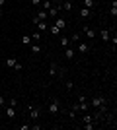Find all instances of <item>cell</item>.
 <instances>
[{"label": "cell", "mask_w": 117, "mask_h": 130, "mask_svg": "<svg viewBox=\"0 0 117 130\" xmlns=\"http://www.w3.org/2000/svg\"><path fill=\"white\" fill-rule=\"evenodd\" d=\"M0 33H2V31H0Z\"/></svg>", "instance_id": "obj_37"}, {"label": "cell", "mask_w": 117, "mask_h": 130, "mask_svg": "<svg viewBox=\"0 0 117 130\" xmlns=\"http://www.w3.org/2000/svg\"><path fill=\"white\" fill-rule=\"evenodd\" d=\"M29 51H31V53H33V54H39V53H41V47H39V45H31V47H29Z\"/></svg>", "instance_id": "obj_16"}, {"label": "cell", "mask_w": 117, "mask_h": 130, "mask_svg": "<svg viewBox=\"0 0 117 130\" xmlns=\"http://www.w3.org/2000/svg\"><path fill=\"white\" fill-rule=\"evenodd\" d=\"M0 107H4V97L0 95Z\"/></svg>", "instance_id": "obj_33"}, {"label": "cell", "mask_w": 117, "mask_h": 130, "mask_svg": "<svg viewBox=\"0 0 117 130\" xmlns=\"http://www.w3.org/2000/svg\"><path fill=\"white\" fill-rule=\"evenodd\" d=\"M74 53H76V51L70 49V47H67V51H64V54H67V58H68V60H72V58H74Z\"/></svg>", "instance_id": "obj_14"}, {"label": "cell", "mask_w": 117, "mask_h": 130, "mask_svg": "<svg viewBox=\"0 0 117 130\" xmlns=\"http://www.w3.org/2000/svg\"><path fill=\"white\" fill-rule=\"evenodd\" d=\"M59 111H61V103H59V99H53V101L49 103V113L51 115H57Z\"/></svg>", "instance_id": "obj_3"}, {"label": "cell", "mask_w": 117, "mask_h": 130, "mask_svg": "<svg viewBox=\"0 0 117 130\" xmlns=\"http://www.w3.org/2000/svg\"><path fill=\"white\" fill-rule=\"evenodd\" d=\"M59 10H61V6H51L49 10H47V16H51V18H59L57 14H59Z\"/></svg>", "instance_id": "obj_6"}, {"label": "cell", "mask_w": 117, "mask_h": 130, "mask_svg": "<svg viewBox=\"0 0 117 130\" xmlns=\"http://www.w3.org/2000/svg\"><path fill=\"white\" fill-rule=\"evenodd\" d=\"M20 130H29V124H20Z\"/></svg>", "instance_id": "obj_31"}, {"label": "cell", "mask_w": 117, "mask_h": 130, "mask_svg": "<svg viewBox=\"0 0 117 130\" xmlns=\"http://www.w3.org/2000/svg\"><path fill=\"white\" fill-rule=\"evenodd\" d=\"M22 68H23V66L20 64V62H16V66H14V70H18V72H20V70H22Z\"/></svg>", "instance_id": "obj_29"}, {"label": "cell", "mask_w": 117, "mask_h": 130, "mask_svg": "<svg viewBox=\"0 0 117 130\" xmlns=\"http://www.w3.org/2000/svg\"><path fill=\"white\" fill-rule=\"evenodd\" d=\"M82 31L86 33V35H88L90 39H94V37H96V31H94V29H92L90 25H84V27H82Z\"/></svg>", "instance_id": "obj_7"}, {"label": "cell", "mask_w": 117, "mask_h": 130, "mask_svg": "<svg viewBox=\"0 0 117 130\" xmlns=\"http://www.w3.org/2000/svg\"><path fill=\"white\" fill-rule=\"evenodd\" d=\"M31 4L33 6H41V0H31Z\"/></svg>", "instance_id": "obj_32"}, {"label": "cell", "mask_w": 117, "mask_h": 130, "mask_svg": "<svg viewBox=\"0 0 117 130\" xmlns=\"http://www.w3.org/2000/svg\"><path fill=\"white\" fill-rule=\"evenodd\" d=\"M68 2H74V0H68Z\"/></svg>", "instance_id": "obj_36"}, {"label": "cell", "mask_w": 117, "mask_h": 130, "mask_svg": "<svg viewBox=\"0 0 117 130\" xmlns=\"http://www.w3.org/2000/svg\"><path fill=\"white\" fill-rule=\"evenodd\" d=\"M8 103H10V107H16V105H18V101H16V97H12L10 101H8Z\"/></svg>", "instance_id": "obj_28"}, {"label": "cell", "mask_w": 117, "mask_h": 130, "mask_svg": "<svg viewBox=\"0 0 117 130\" xmlns=\"http://www.w3.org/2000/svg\"><path fill=\"white\" fill-rule=\"evenodd\" d=\"M22 43L23 45H29V43H31V35H23V37H22Z\"/></svg>", "instance_id": "obj_22"}, {"label": "cell", "mask_w": 117, "mask_h": 130, "mask_svg": "<svg viewBox=\"0 0 117 130\" xmlns=\"http://www.w3.org/2000/svg\"><path fill=\"white\" fill-rule=\"evenodd\" d=\"M72 87H74V84H72L70 80H68V82H67V89H72Z\"/></svg>", "instance_id": "obj_30"}, {"label": "cell", "mask_w": 117, "mask_h": 130, "mask_svg": "<svg viewBox=\"0 0 117 130\" xmlns=\"http://www.w3.org/2000/svg\"><path fill=\"white\" fill-rule=\"evenodd\" d=\"M31 109V111H29V117H31V119H39V117H41V111H39V109H35V107H29Z\"/></svg>", "instance_id": "obj_11"}, {"label": "cell", "mask_w": 117, "mask_h": 130, "mask_svg": "<svg viewBox=\"0 0 117 130\" xmlns=\"http://www.w3.org/2000/svg\"><path fill=\"white\" fill-rule=\"evenodd\" d=\"M41 6H43L41 10H45V12H47V10L51 8V0H41Z\"/></svg>", "instance_id": "obj_17"}, {"label": "cell", "mask_w": 117, "mask_h": 130, "mask_svg": "<svg viewBox=\"0 0 117 130\" xmlns=\"http://www.w3.org/2000/svg\"><path fill=\"white\" fill-rule=\"evenodd\" d=\"M106 103H107V101H106V97H101V95H96V97L92 99V101H90V105H92L94 109L101 107V105H106Z\"/></svg>", "instance_id": "obj_1"}, {"label": "cell", "mask_w": 117, "mask_h": 130, "mask_svg": "<svg viewBox=\"0 0 117 130\" xmlns=\"http://www.w3.org/2000/svg\"><path fill=\"white\" fill-rule=\"evenodd\" d=\"M57 72H59V66H57V62H51V66H49V76H51V78H55V76H57Z\"/></svg>", "instance_id": "obj_8"}, {"label": "cell", "mask_w": 117, "mask_h": 130, "mask_svg": "<svg viewBox=\"0 0 117 130\" xmlns=\"http://www.w3.org/2000/svg\"><path fill=\"white\" fill-rule=\"evenodd\" d=\"M39 39H41V33H39V31H33V35H31V41H33V43H37Z\"/></svg>", "instance_id": "obj_21"}, {"label": "cell", "mask_w": 117, "mask_h": 130, "mask_svg": "<svg viewBox=\"0 0 117 130\" xmlns=\"http://www.w3.org/2000/svg\"><path fill=\"white\" fill-rule=\"evenodd\" d=\"M6 117H8V119H16V107H8L6 109Z\"/></svg>", "instance_id": "obj_9"}, {"label": "cell", "mask_w": 117, "mask_h": 130, "mask_svg": "<svg viewBox=\"0 0 117 130\" xmlns=\"http://www.w3.org/2000/svg\"><path fill=\"white\" fill-rule=\"evenodd\" d=\"M47 18H49V16H47V12H45V10H39L37 14L33 16V25H37L39 22H45Z\"/></svg>", "instance_id": "obj_2"}, {"label": "cell", "mask_w": 117, "mask_h": 130, "mask_svg": "<svg viewBox=\"0 0 117 130\" xmlns=\"http://www.w3.org/2000/svg\"><path fill=\"white\" fill-rule=\"evenodd\" d=\"M76 51H78L80 54H86V53L90 51V45H86V43H78V45H76Z\"/></svg>", "instance_id": "obj_5"}, {"label": "cell", "mask_w": 117, "mask_h": 130, "mask_svg": "<svg viewBox=\"0 0 117 130\" xmlns=\"http://www.w3.org/2000/svg\"><path fill=\"white\" fill-rule=\"evenodd\" d=\"M55 25L59 27V29H64V27H67V20H62V18H57Z\"/></svg>", "instance_id": "obj_13"}, {"label": "cell", "mask_w": 117, "mask_h": 130, "mask_svg": "<svg viewBox=\"0 0 117 130\" xmlns=\"http://www.w3.org/2000/svg\"><path fill=\"white\" fill-rule=\"evenodd\" d=\"M100 37L103 43H109V39H111V29H101L100 31Z\"/></svg>", "instance_id": "obj_4"}, {"label": "cell", "mask_w": 117, "mask_h": 130, "mask_svg": "<svg viewBox=\"0 0 117 130\" xmlns=\"http://www.w3.org/2000/svg\"><path fill=\"white\" fill-rule=\"evenodd\" d=\"M0 22H2V8H0Z\"/></svg>", "instance_id": "obj_35"}, {"label": "cell", "mask_w": 117, "mask_h": 130, "mask_svg": "<svg viewBox=\"0 0 117 130\" xmlns=\"http://www.w3.org/2000/svg\"><path fill=\"white\" fill-rule=\"evenodd\" d=\"M84 128H86V130H94L96 124H92V122H84Z\"/></svg>", "instance_id": "obj_25"}, {"label": "cell", "mask_w": 117, "mask_h": 130, "mask_svg": "<svg viewBox=\"0 0 117 130\" xmlns=\"http://www.w3.org/2000/svg\"><path fill=\"white\" fill-rule=\"evenodd\" d=\"M111 16H117V0H113V6H111Z\"/></svg>", "instance_id": "obj_23"}, {"label": "cell", "mask_w": 117, "mask_h": 130, "mask_svg": "<svg viewBox=\"0 0 117 130\" xmlns=\"http://www.w3.org/2000/svg\"><path fill=\"white\" fill-rule=\"evenodd\" d=\"M61 45L64 47V49H67L68 45H70V39H68V37H61Z\"/></svg>", "instance_id": "obj_20"}, {"label": "cell", "mask_w": 117, "mask_h": 130, "mask_svg": "<svg viewBox=\"0 0 117 130\" xmlns=\"http://www.w3.org/2000/svg\"><path fill=\"white\" fill-rule=\"evenodd\" d=\"M0 8H4V0H0Z\"/></svg>", "instance_id": "obj_34"}, {"label": "cell", "mask_w": 117, "mask_h": 130, "mask_svg": "<svg viewBox=\"0 0 117 130\" xmlns=\"http://www.w3.org/2000/svg\"><path fill=\"white\" fill-rule=\"evenodd\" d=\"M35 27H37L39 31H45V29H47V27H49V25H47V22H39V23H37V25H35Z\"/></svg>", "instance_id": "obj_18"}, {"label": "cell", "mask_w": 117, "mask_h": 130, "mask_svg": "<svg viewBox=\"0 0 117 130\" xmlns=\"http://www.w3.org/2000/svg\"><path fill=\"white\" fill-rule=\"evenodd\" d=\"M80 16L82 18H90V10L88 8H80Z\"/></svg>", "instance_id": "obj_19"}, {"label": "cell", "mask_w": 117, "mask_h": 130, "mask_svg": "<svg viewBox=\"0 0 117 130\" xmlns=\"http://www.w3.org/2000/svg\"><path fill=\"white\" fill-rule=\"evenodd\" d=\"M82 122H94V117H90V115H88V117H84V119H82Z\"/></svg>", "instance_id": "obj_27"}, {"label": "cell", "mask_w": 117, "mask_h": 130, "mask_svg": "<svg viewBox=\"0 0 117 130\" xmlns=\"http://www.w3.org/2000/svg\"><path fill=\"white\" fill-rule=\"evenodd\" d=\"M47 29L51 31V35H61V29H59L57 25H51V27H47Z\"/></svg>", "instance_id": "obj_15"}, {"label": "cell", "mask_w": 117, "mask_h": 130, "mask_svg": "<svg viewBox=\"0 0 117 130\" xmlns=\"http://www.w3.org/2000/svg\"><path fill=\"white\" fill-rule=\"evenodd\" d=\"M78 39H80V35H78V33H74L72 37H70V43H78Z\"/></svg>", "instance_id": "obj_26"}, {"label": "cell", "mask_w": 117, "mask_h": 130, "mask_svg": "<svg viewBox=\"0 0 117 130\" xmlns=\"http://www.w3.org/2000/svg\"><path fill=\"white\" fill-rule=\"evenodd\" d=\"M16 62H18V60L14 58V56H8V58L4 60V64L8 66V68H14V66H16Z\"/></svg>", "instance_id": "obj_10"}, {"label": "cell", "mask_w": 117, "mask_h": 130, "mask_svg": "<svg viewBox=\"0 0 117 130\" xmlns=\"http://www.w3.org/2000/svg\"><path fill=\"white\" fill-rule=\"evenodd\" d=\"M62 8H64L67 12H70V10H72V2H68V0H67V2L62 4Z\"/></svg>", "instance_id": "obj_24"}, {"label": "cell", "mask_w": 117, "mask_h": 130, "mask_svg": "<svg viewBox=\"0 0 117 130\" xmlns=\"http://www.w3.org/2000/svg\"><path fill=\"white\" fill-rule=\"evenodd\" d=\"M94 6H96L94 0H82V8H88V10H92Z\"/></svg>", "instance_id": "obj_12"}]
</instances>
